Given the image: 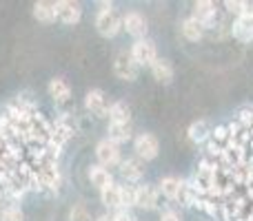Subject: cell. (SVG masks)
Here are the masks:
<instances>
[{
  "mask_svg": "<svg viewBox=\"0 0 253 221\" xmlns=\"http://www.w3.org/2000/svg\"><path fill=\"white\" fill-rule=\"evenodd\" d=\"M96 31L102 38H116L123 31V16L114 7H105L96 16Z\"/></svg>",
  "mask_w": 253,
  "mask_h": 221,
  "instance_id": "1",
  "label": "cell"
},
{
  "mask_svg": "<svg viewBox=\"0 0 253 221\" xmlns=\"http://www.w3.org/2000/svg\"><path fill=\"white\" fill-rule=\"evenodd\" d=\"M133 151L135 157L142 161H153L158 155H160V142L153 133H140L138 137L133 139Z\"/></svg>",
  "mask_w": 253,
  "mask_h": 221,
  "instance_id": "2",
  "label": "cell"
},
{
  "mask_svg": "<svg viewBox=\"0 0 253 221\" xmlns=\"http://www.w3.org/2000/svg\"><path fill=\"white\" fill-rule=\"evenodd\" d=\"M114 73L118 80H125V82H133L140 73V66L135 64L131 51H120L118 56L114 58Z\"/></svg>",
  "mask_w": 253,
  "mask_h": 221,
  "instance_id": "3",
  "label": "cell"
},
{
  "mask_svg": "<svg viewBox=\"0 0 253 221\" xmlns=\"http://www.w3.org/2000/svg\"><path fill=\"white\" fill-rule=\"evenodd\" d=\"M131 56H133L135 64L138 66H151L153 62L158 60V49H156V42L149 38H142V40H135L133 47L129 49Z\"/></svg>",
  "mask_w": 253,
  "mask_h": 221,
  "instance_id": "4",
  "label": "cell"
},
{
  "mask_svg": "<svg viewBox=\"0 0 253 221\" xmlns=\"http://www.w3.org/2000/svg\"><path fill=\"white\" fill-rule=\"evenodd\" d=\"M84 109L96 117H107L109 115V109H111V102L102 89H91V91H87V95H84Z\"/></svg>",
  "mask_w": 253,
  "mask_h": 221,
  "instance_id": "5",
  "label": "cell"
},
{
  "mask_svg": "<svg viewBox=\"0 0 253 221\" xmlns=\"http://www.w3.org/2000/svg\"><path fill=\"white\" fill-rule=\"evenodd\" d=\"M96 157L98 164L105 166V168H111V166H120L123 161V155H120V146L109 139H100L96 144Z\"/></svg>",
  "mask_w": 253,
  "mask_h": 221,
  "instance_id": "6",
  "label": "cell"
},
{
  "mask_svg": "<svg viewBox=\"0 0 253 221\" xmlns=\"http://www.w3.org/2000/svg\"><path fill=\"white\" fill-rule=\"evenodd\" d=\"M123 29L131 35V38L142 40V38H147L149 22H147V18H144V13L129 11V13H125L123 16Z\"/></svg>",
  "mask_w": 253,
  "mask_h": 221,
  "instance_id": "7",
  "label": "cell"
},
{
  "mask_svg": "<svg viewBox=\"0 0 253 221\" xmlns=\"http://www.w3.org/2000/svg\"><path fill=\"white\" fill-rule=\"evenodd\" d=\"M56 20L62 25H78L83 20V7L71 0H58L56 2Z\"/></svg>",
  "mask_w": 253,
  "mask_h": 221,
  "instance_id": "8",
  "label": "cell"
},
{
  "mask_svg": "<svg viewBox=\"0 0 253 221\" xmlns=\"http://www.w3.org/2000/svg\"><path fill=\"white\" fill-rule=\"evenodd\" d=\"M231 33H233V38L242 44L253 42V7L242 18H236V20H233Z\"/></svg>",
  "mask_w": 253,
  "mask_h": 221,
  "instance_id": "9",
  "label": "cell"
},
{
  "mask_svg": "<svg viewBox=\"0 0 253 221\" xmlns=\"http://www.w3.org/2000/svg\"><path fill=\"white\" fill-rule=\"evenodd\" d=\"M158 201H160V190L156 186H149V184H142V186H135V206L142 210H156Z\"/></svg>",
  "mask_w": 253,
  "mask_h": 221,
  "instance_id": "10",
  "label": "cell"
},
{
  "mask_svg": "<svg viewBox=\"0 0 253 221\" xmlns=\"http://www.w3.org/2000/svg\"><path fill=\"white\" fill-rule=\"evenodd\" d=\"M118 168L126 184H135L144 177V161L138 159V157H126V159L120 161Z\"/></svg>",
  "mask_w": 253,
  "mask_h": 221,
  "instance_id": "11",
  "label": "cell"
},
{
  "mask_svg": "<svg viewBox=\"0 0 253 221\" xmlns=\"http://www.w3.org/2000/svg\"><path fill=\"white\" fill-rule=\"evenodd\" d=\"M198 22H200L205 29H209L211 25H213V20L218 18V9H215V2H211V0H198L196 4H193V16Z\"/></svg>",
  "mask_w": 253,
  "mask_h": 221,
  "instance_id": "12",
  "label": "cell"
},
{
  "mask_svg": "<svg viewBox=\"0 0 253 221\" xmlns=\"http://www.w3.org/2000/svg\"><path fill=\"white\" fill-rule=\"evenodd\" d=\"M149 69H151V75H153V80H156V82H160V84H171V82H173L175 71H173L171 60H167V58L158 56V60L153 62Z\"/></svg>",
  "mask_w": 253,
  "mask_h": 221,
  "instance_id": "13",
  "label": "cell"
},
{
  "mask_svg": "<svg viewBox=\"0 0 253 221\" xmlns=\"http://www.w3.org/2000/svg\"><path fill=\"white\" fill-rule=\"evenodd\" d=\"M87 177H89V182H91V186L98 188V190H105L107 186H111V184H114V177H111L109 168H105V166H100V164L89 166Z\"/></svg>",
  "mask_w": 253,
  "mask_h": 221,
  "instance_id": "14",
  "label": "cell"
},
{
  "mask_svg": "<svg viewBox=\"0 0 253 221\" xmlns=\"http://www.w3.org/2000/svg\"><path fill=\"white\" fill-rule=\"evenodd\" d=\"M34 18L42 25H51L56 22V2H49V0H40V2H34V9H31Z\"/></svg>",
  "mask_w": 253,
  "mask_h": 221,
  "instance_id": "15",
  "label": "cell"
},
{
  "mask_svg": "<svg viewBox=\"0 0 253 221\" xmlns=\"http://www.w3.org/2000/svg\"><path fill=\"white\" fill-rule=\"evenodd\" d=\"M38 182L47 188H58L60 186V173H58V166L53 161H44L38 170Z\"/></svg>",
  "mask_w": 253,
  "mask_h": 221,
  "instance_id": "16",
  "label": "cell"
},
{
  "mask_svg": "<svg viewBox=\"0 0 253 221\" xmlns=\"http://www.w3.org/2000/svg\"><path fill=\"white\" fill-rule=\"evenodd\" d=\"M107 133H109V135H107V139L120 146V144L129 142V139L133 137V126H131V122H129V124H116V122H109Z\"/></svg>",
  "mask_w": 253,
  "mask_h": 221,
  "instance_id": "17",
  "label": "cell"
},
{
  "mask_svg": "<svg viewBox=\"0 0 253 221\" xmlns=\"http://www.w3.org/2000/svg\"><path fill=\"white\" fill-rule=\"evenodd\" d=\"M47 91H49V95H51L56 102H69L71 100V87H69V82H67L65 78L49 80Z\"/></svg>",
  "mask_w": 253,
  "mask_h": 221,
  "instance_id": "18",
  "label": "cell"
},
{
  "mask_svg": "<svg viewBox=\"0 0 253 221\" xmlns=\"http://www.w3.org/2000/svg\"><path fill=\"white\" fill-rule=\"evenodd\" d=\"M100 201L109 210H123V197H120V184H111L105 190H100Z\"/></svg>",
  "mask_w": 253,
  "mask_h": 221,
  "instance_id": "19",
  "label": "cell"
},
{
  "mask_svg": "<svg viewBox=\"0 0 253 221\" xmlns=\"http://www.w3.org/2000/svg\"><path fill=\"white\" fill-rule=\"evenodd\" d=\"M180 31H182V35L189 40V42H198V40L205 38L207 29L196 20V18H187V20H182V25H180Z\"/></svg>",
  "mask_w": 253,
  "mask_h": 221,
  "instance_id": "20",
  "label": "cell"
},
{
  "mask_svg": "<svg viewBox=\"0 0 253 221\" xmlns=\"http://www.w3.org/2000/svg\"><path fill=\"white\" fill-rule=\"evenodd\" d=\"M180 188H182V179H178V177H162L160 184H158L160 195H165L167 199H171V201H178Z\"/></svg>",
  "mask_w": 253,
  "mask_h": 221,
  "instance_id": "21",
  "label": "cell"
},
{
  "mask_svg": "<svg viewBox=\"0 0 253 221\" xmlns=\"http://www.w3.org/2000/svg\"><path fill=\"white\" fill-rule=\"evenodd\" d=\"M109 122H116V124H129L131 122V106L126 102L118 100V102H111V109H109Z\"/></svg>",
  "mask_w": 253,
  "mask_h": 221,
  "instance_id": "22",
  "label": "cell"
},
{
  "mask_svg": "<svg viewBox=\"0 0 253 221\" xmlns=\"http://www.w3.org/2000/svg\"><path fill=\"white\" fill-rule=\"evenodd\" d=\"M187 135H189V139H191L193 144H202V142H207V139L211 137V128H209V124H207L205 120H198V122H193V124L189 126Z\"/></svg>",
  "mask_w": 253,
  "mask_h": 221,
  "instance_id": "23",
  "label": "cell"
},
{
  "mask_svg": "<svg viewBox=\"0 0 253 221\" xmlns=\"http://www.w3.org/2000/svg\"><path fill=\"white\" fill-rule=\"evenodd\" d=\"M251 7L253 4L245 2V0H227V2H224V9H227L229 16H233V20H236V18H242Z\"/></svg>",
  "mask_w": 253,
  "mask_h": 221,
  "instance_id": "24",
  "label": "cell"
},
{
  "mask_svg": "<svg viewBox=\"0 0 253 221\" xmlns=\"http://www.w3.org/2000/svg\"><path fill=\"white\" fill-rule=\"evenodd\" d=\"M120 197H123V210L133 208L135 206V186H131V184L120 186Z\"/></svg>",
  "mask_w": 253,
  "mask_h": 221,
  "instance_id": "25",
  "label": "cell"
},
{
  "mask_svg": "<svg viewBox=\"0 0 253 221\" xmlns=\"http://www.w3.org/2000/svg\"><path fill=\"white\" fill-rule=\"evenodd\" d=\"M0 221H25V213L20 210V206H7L0 213Z\"/></svg>",
  "mask_w": 253,
  "mask_h": 221,
  "instance_id": "26",
  "label": "cell"
},
{
  "mask_svg": "<svg viewBox=\"0 0 253 221\" xmlns=\"http://www.w3.org/2000/svg\"><path fill=\"white\" fill-rule=\"evenodd\" d=\"M69 221H93L91 213H89L84 206H74V208L69 210Z\"/></svg>",
  "mask_w": 253,
  "mask_h": 221,
  "instance_id": "27",
  "label": "cell"
},
{
  "mask_svg": "<svg viewBox=\"0 0 253 221\" xmlns=\"http://www.w3.org/2000/svg\"><path fill=\"white\" fill-rule=\"evenodd\" d=\"M114 221H135V217L131 215V210H118L114 215Z\"/></svg>",
  "mask_w": 253,
  "mask_h": 221,
  "instance_id": "28",
  "label": "cell"
},
{
  "mask_svg": "<svg viewBox=\"0 0 253 221\" xmlns=\"http://www.w3.org/2000/svg\"><path fill=\"white\" fill-rule=\"evenodd\" d=\"M160 221H182V219H180V215L175 213V210H165V213L160 215Z\"/></svg>",
  "mask_w": 253,
  "mask_h": 221,
  "instance_id": "29",
  "label": "cell"
},
{
  "mask_svg": "<svg viewBox=\"0 0 253 221\" xmlns=\"http://www.w3.org/2000/svg\"><path fill=\"white\" fill-rule=\"evenodd\" d=\"M96 221H114V215H109V213H105V215H100Z\"/></svg>",
  "mask_w": 253,
  "mask_h": 221,
  "instance_id": "30",
  "label": "cell"
},
{
  "mask_svg": "<svg viewBox=\"0 0 253 221\" xmlns=\"http://www.w3.org/2000/svg\"><path fill=\"white\" fill-rule=\"evenodd\" d=\"M0 213H2V201H0Z\"/></svg>",
  "mask_w": 253,
  "mask_h": 221,
  "instance_id": "31",
  "label": "cell"
}]
</instances>
